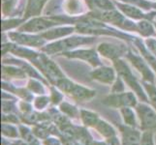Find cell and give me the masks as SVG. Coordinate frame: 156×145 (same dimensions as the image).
Returning <instances> with one entry per match:
<instances>
[{
	"label": "cell",
	"instance_id": "7a4b0ae2",
	"mask_svg": "<svg viewBox=\"0 0 156 145\" xmlns=\"http://www.w3.org/2000/svg\"><path fill=\"white\" fill-rule=\"evenodd\" d=\"M94 38H89V37H72V38H65L60 41H56L51 45H48L42 48L43 51H45L48 54H55L59 52L70 51L73 48L77 47L89 45L94 42Z\"/></svg>",
	"mask_w": 156,
	"mask_h": 145
},
{
	"label": "cell",
	"instance_id": "2e32d148",
	"mask_svg": "<svg viewBox=\"0 0 156 145\" xmlns=\"http://www.w3.org/2000/svg\"><path fill=\"white\" fill-rule=\"evenodd\" d=\"M74 27L72 26H65V27H58L55 29H51V30H47L44 33H42L41 36L44 38L45 40H57L60 39L62 37L68 36L71 33H73L74 31Z\"/></svg>",
	"mask_w": 156,
	"mask_h": 145
},
{
	"label": "cell",
	"instance_id": "277c9868",
	"mask_svg": "<svg viewBox=\"0 0 156 145\" xmlns=\"http://www.w3.org/2000/svg\"><path fill=\"white\" fill-rule=\"evenodd\" d=\"M102 104L114 109L122 107H135L138 105L137 96L133 92L111 93L102 100Z\"/></svg>",
	"mask_w": 156,
	"mask_h": 145
},
{
	"label": "cell",
	"instance_id": "8992f818",
	"mask_svg": "<svg viewBox=\"0 0 156 145\" xmlns=\"http://www.w3.org/2000/svg\"><path fill=\"white\" fill-rule=\"evenodd\" d=\"M62 20H57L52 18H32L31 20L25 24L21 25L20 32H28V33H36V32L49 30L51 27L61 24Z\"/></svg>",
	"mask_w": 156,
	"mask_h": 145
},
{
	"label": "cell",
	"instance_id": "1f68e13d",
	"mask_svg": "<svg viewBox=\"0 0 156 145\" xmlns=\"http://www.w3.org/2000/svg\"><path fill=\"white\" fill-rule=\"evenodd\" d=\"M107 143L109 145H122L121 142L118 140L116 136L114 137H111V138H108L107 139Z\"/></svg>",
	"mask_w": 156,
	"mask_h": 145
},
{
	"label": "cell",
	"instance_id": "3957f363",
	"mask_svg": "<svg viewBox=\"0 0 156 145\" xmlns=\"http://www.w3.org/2000/svg\"><path fill=\"white\" fill-rule=\"evenodd\" d=\"M114 64H115V67L116 69L118 76L123 79V81H125L128 86L134 90L135 94L142 100V102H144V103L148 102L147 93L144 92L142 85L140 84L138 79L133 74L131 69L129 68L126 62L123 61L122 59H118V60L114 62Z\"/></svg>",
	"mask_w": 156,
	"mask_h": 145
},
{
	"label": "cell",
	"instance_id": "e575fe53",
	"mask_svg": "<svg viewBox=\"0 0 156 145\" xmlns=\"http://www.w3.org/2000/svg\"><path fill=\"white\" fill-rule=\"evenodd\" d=\"M152 7H153V8H154V9H155V10H156V2H155V3H153V4H152Z\"/></svg>",
	"mask_w": 156,
	"mask_h": 145
},
{
	"label": "cell",
	"instance_id": "44dd1931",
	"mask_svg": "<svg viewBox=\"0 0 156 145\" xmlns=\"http://www.w3.org/2000/svg\"><path fill=\"white\" fill-rule=\"evenodd\" d=\"M87 1L90 8L95 10V12L115 9L114 4L111 2V0H87Z\"/></svg>",
	"mask_w": 156,
	"mask_h": 145
},
{
	"label": "cell",
	"instance_id": "836d02e7",
	"mask_svg": "<svg viewBox=\"0 0 156 145\" xmlns=\"http://www.w3.org/2000/svg\"><path fill=\"white\" fill-rule=\"evenodd\" d=\"M93 145H109L107 142H99V141H94Z\"/></svg>",
	"mask_w": 156,
	"mask_h": 145
},
{
	"label": "cell",
	"instance_id": "d4e9b609",
	"mask_svg": "<svg viewBox=\"0 0 156 145\" xmlns=\"http://www.w3.org/2000/svg\"><path fill=\"white\" fill-rule=\"evenodd\" d=\"M3 72L5 74H9L11 77H16V78H23L24 77V73L23 70L18 69V68H13V67H3Z\"/></svg>",
	"mask_w": 156,
	"mask_h": 145
},
{
	"label": "cell",
	"instance_id": "ac0fdd59",
	"mask_svg": "<svg viewBox=\"0 0 156 145\" xmlns=\"http://www.w3.org/2000/svg\"><path fill=\"white\" fill-rule=\"evenodd\" d=\"M97 132L100 133L101 136H103L105 138H111L116 136V131L115 130V128L112 127L110 123L106 122L105 120H99V122L96 124L94 127Z\"/></svg>",
	"mask_w": 156,
	"mask_h": 145
},
{
	"label": "cell",
	"instance_id": "5b68a950",
	"mask_svg": "<svg viewBox=\"0 0 156 145\" xmlns=\"http://www.w3.org/2000/svg\"><path fill=\"white\" fill-rule=\"evenodd\" d=\"M135 110L143 132L156 130V110L152 106L140 103L135 106Z\"/></svg>",
	"mask_w": 156,
	"mask_h": 145
},
{
	"label": "cell",
	"instance_id": "4dcf8cb0",
	"mask_svg": "<svg viewBox=\"0 0 156 145\" xmlns=\"http://www.w3.org/2000/svg\"><path fill=\"white\" fill-rule=\"evenodd\" d=\"M147 45L149 51L152 53L154 56H156V40L152 39V38H149L147 40Z\"/></svg>",
	"mask_w": 156,
	"mask_h": 145
},
{
	"label": "cell",
	"instance_id": "30bf717a",
	"mask_svg": "<svg viewBox=\"0 0 156 145\" xmlns=\"http://www.w3.org/2000/svg\"><path fill=\"white\" fill-rule=\"evenodd\" d=\"M126 57L131 62L132 65L140 72L141 76L144 78V81L151 83L154 82V74L151 70L149 69V66L147 65L148 63L146 61V59H143L141 56L134 54L132 51H128Z\"/></svg>",
	"mask_w": 156,
	"mask_h": 145
},
{
	"label": "cell",
	"instance_id": "484cf974",
	"mask_svg": "<svg viewBox=\"0 0 156 145\" xmlns=\"http://www.w3.org/2000/svg\"><path fill=\"white\" fill-rule=\"evenodd\" d=\"M125 86H124V82H123V79L120 77H117L116 79L115 80V82L112 83V93H121L124 92Z\"/></svg>",
	"mask_w": 156,
	"mask_h": 145
},
{
	"label": "cell",
	"instance_id": "8fae6325",
	"mask_svg": "<svg viewBox=\"0 0 156 145\" xmlns=\"http://www.w3.org/2000/svg\"><path fill=\"white\" fill-rule=\"evenodd\" d=\"M89 76L92 80H96V81L104 83V84H109L112 85L116 79L115 76V70L109 66H99L96 67L92 72L89 74Z\"/></svg>",
	"mask_w": 156,
	"mask_h": 145
},
{
	"label": "cell",
	"instance_id": "e0dca14e",
	"mask_svg": "<svg viewBox=\"0 0 156 145\" xmlns=\"http://www.w3.org/2000/svg\"><path fill=\"white\" fill-rule=\"evenodd\" d=\"M120 113L124 125L133 128L138 127V115L132 109V107H122L120 109Z\"/></svg>",
	"mask_w": 156,
	"mask_h": 145
},
{
	"label": "cell",
	"instance_id": "9c48e42d",
	"mask_svg": "<svg viewBox=\"0 0 156 145\" xmlns=\"http://www.w3.org/2000/svg\"><path fill=\"white\" fill-rule=\"evenodd\" d=\"M39 62L41 70L47 74L48 78H50L51 82L56 84L58 80L65 78L56 64L51 61L50 58H48L45 54L39 56Z\"/></svg>",
	"mask_w": 156,
	"mask_h": 145
},
{
	"label": "cell",
	"instance_id": "5bb4252c",
	"mask_svg": "<svg viewBox=\"0 0 156 145\" xmlns=\"http://www.w3.org/2000/svg\"><path fill=\"white\" fill-rule=\"evenodd\" d=\"M115 4L118 7V9L121 11L122 14H124L125 16H127V17L130 19L142 20V19H147L150 18V17H148L147 14H144L142 10H140L137 6H135V5L120 3V2H116V1H115Z\"/></svg>",
	"mask_w": 156,
	"mask_h": 145
},
{
	"label": "cell",
	"instance_id": "4316f807",
	"mask_svg": "<svg viewBox=\"0 0 156 145\" xmlns=\"http://www.w3.org/2000/svg\"><path fill=\"white\" fill-rule=\"evenodd\" d=\"M50 99L48 98V97H39V98H37L35 100V103H34V106L36 109H39V110H42L44 109L45 107L49 105L50 103Z\"/></svg>",
	"mask_w": 156,
	"mask_h": 145
},
{
	"label": "cell",
	"instance_id": "83f0119b",
	"mask_svg": "<svg viewBox=\"0 0 156 145\" xmlns=\"http://www.w3.org/2000/svg\"><path fill=\"white\" fill-rule=\"evenodd\" d=\"M29 88L33 91V92L37 93V94H44V88H43L42 86V84L39 83V82H37L35 81V80H30V82H29Z\"/></svg>",
	"mask_w": 156,
	"mask_h": 145
},
{
	"label": "cell",
	"instance_id": "d590c367",
	"mask_svg": "<svg viewBox=\"0 0 156 145\" xmlns=\"http://www.w3.org/2000/svg\"><path fill=\"white\" fill-rule=\"evenodd\" d=\"M155 21H156V18H155Z\"/></svg>",
	"mask_w": 156,
	"mask_h": 145
},
{
	"label": "cell",
	"instance_id": "f1b7e54d",
	"mask_svg": "<svg viewBox=\"0 0 156 145\" xmlns=\"http://www.w3.org/2000/svg\"><path fill=\"white\" fill-rule=\"evenodd\" d=\"M17 0H3V13L7 14L14 7Z\"/></svg>",
	"mask_w": 156,
	"mask_h": 145
},
{
	"label": "cell",
	"instance_id": "cb8c5ba5",
	"mask_svg": "<svg viewBox=\"0 0 156 145\" xmlns=\"http://www.w3.org/2000/svg\"><path fill=\"white\" fill-rule=\"evenodd\" d=\"M1 130H2V133L3 136H7V137H12V138H16L19 136L18 133V130L16 129L14 126L10 125L9 123H3L1 126Z\"/></svg>",
	"mask_w": 156,
	"mask_h": 145
},
{
	"label": "cell",
	"instance_id": "d6a6232c",
	"mask_svg": "<svg viewBox=\"0 0 156 145\" xmlns=\"http://www.w3.org/2000/svg\"><path fill=\"white\" fill-rule=\"evenodd\" d=\"M45 144L46 145H61L59 140H57L56 138H47Z\"/></svg>",
	"mask_w": 156,
	"mask_h": 145
},
{
	"label": "cell",
	"instance_id": "ba28073f",
	"mask_svg": "<svg viewBox=\"0 0 156 145\" xmlns=\"http://www.w3.org/2000/svg\"><path fill=\"white\" fill-rule=\"evenodd\" d=\"M63 56L73 59H80L85 62H88L91 66L99 67L102 65L100 59L98 57L97 51L95 48H88V50H70L62 53Z\"/></svg>",
	"mask_w": 156,
	"mask_h": 145
},
{
	"label": "cell",
	"instance_id": "52a82bcc",
	"mask_svg": "<svg viewBox=\"0 0 156 145\" xmlns=\"http://www.w3.org/2000/svg\"><path fill=\"white\" fill-rule=\"evenodd\" d=\"M98 53L108 59H111L112 61H116L120 59L123 55L127 54V48L123 45H115L112 43L104 42L101 43L97 47Z\"/></svg>",
	"mask_w": 156,
	"mask_h": 145
},
{
	"label": "cell",
	"instance_id": "6da1fadb",
	"mask_svg": "<svg viewBox=\"0 0 156 145\" xmlns=\"http://www.w3.org/2000/svg\"><path fill=\"white\" fill-rule=\"evenodd\" d=\"M62 92L68 94L73 100L78 102H85L92 100L96 96V91L91 90L77 83H74L66 77L58 80L55 84Z\"/></svg>",
	"mask_w": 156,
	"mask_h": 145
},
{
	"label": "cell",
	"instance_id": "f546056e",
	"mask_svg": "<svg viewBox=\"0 0 156 145\" xmlns=\"http://www.w3.org/2000/svg\"><path fill=\"white\" fill-rule=\"evenodd\" d=\"M51 100L52 101V103L53 104H59L61 102L62 98H63V96L60 92H58V91L55 90V89H51Z\"/></svg>",
	"mask_w": 156,
	"mask_h": 145
},
{
	"label": "cell",
	"instance_id": "7402d4cb",
	"mask_svg": "<svg viewBox=\"0 0 156 145\" xmlns=\"http://www.w3.org/2000/svg\"><path fill=\"white\" fill-rule=\"evenodd\" d=\"M144 88L147 92V96L148 102L151 105V106L156 110V86L154 85V83L151 82H147L144 81L143 82Z\"/></svg>",
	"mask_w": 156,
	"mask_h": 145
},
{
	"label": "cell",
	"instance_id": "603a6c76",
	"mask_svg": "<svg viewBox=\"0 0 156 145\" xmlns=\"http://www.w3.org/2000/svg\"><path fill=\"white\" fill-rule=\"evenodd\" d=\"M59 109H60V110L65 115H67L68 117L76 118L77 116H80V110H78V109L76 106L70 105V104L66 103V102H63V103H61L60 106H59Z\"/></svg>",
	"mask_w": 156,
	"mask_h": 145
},
{
	"label": "cell",
	"instance_id": "4fadbf2b",
	"mask_svg": "<svg viewBox=\"0 0 156 145\" xmlns=\"http://www.w3.org/2000/svg\"><path fill=\"white\" fill-rule=\"evenodd\" d=\"M9 37H11L14 42L18 43L20 45L29 46V47H41L45 44V39L40 36L30 35L26 33H21V32H13L10 33Z\"/></svg>",
	"mask_w": 156,
	"mask_h": 145
},
{
	"label": "cell",
	"instance_id": "ffe728a7",
	"mask_svg": "<svg viewBox=\"0 0 156 145\" xmlns=\"http://www.w3.org/2000/svg\"><path fill=\"white\" fill-rule=\"evenodd\" d=\"M137 31L144 37H151L156 35L153 24L147 19H142L137 23Z\"/></svg>",
	"mask_w": 156,
	"mask_h": 145
},
{
	"label": "cell",
	"instance_id": "d6986e66",
	"mask_svg": "<svg viewBox=\"0 0 156 145\" xmlns=\"http://www.w3.org/2000/svg\"><path fill=\"white\" fill-rule=\"evenodd\" d=\"M80 117L82 119L83 125L87 127H95L100 120L99 115L97 113L87 109H80Z\"/></svg>",
	"mask_w": 156,
	"mask_h": 145
},
{
	"label": "cell",
	"instance_id": "9a60e30c",
	"mask_svg": "<svg viewBox=\"0 0 156 145\" xmlns=\"http://www.w3.org/2000/svg\"><path fill=\"white\" fill-rule=\"evenodd\" d=\"M47 1L48 0H27L24 12V19H27L29 18H36L40 16Z\"/></svg>",
	"mask_w": 156,
	"mask_h": 145
},
{
	"label": "cell",
	"instance_id": "7c38bea8",
	"mask_svg": "<svg viewBox=\"0 0 156 145\" xmlns=\"http://www.w3.org/2000/svg\"><path fill=\"white\" fill-rule=\"evenodd\" d=\"M121 133L122 145H141L143 133L137 130V128L129 127L126 125L118 126Z\"/></svg>",
	"mask_w": 156,
	"mask_h": 145
}]
</instances>
